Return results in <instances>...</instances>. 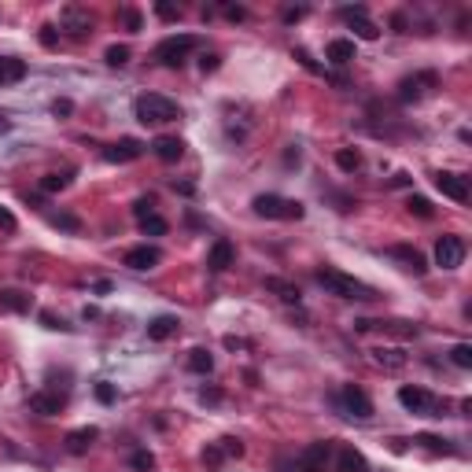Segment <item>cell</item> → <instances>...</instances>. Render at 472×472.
<instances>
[{
  "label": "cell",
  "instance_id": "6da1fadb",
  "mask_svg": "<svg viewBox=\"0 0 472 472\" xmlns=\"http://www.w3.org/2000/svg\"><path fill=\"white\" fill-rule=\"evenodd\" d=\"M317 284L325 288V292H332V295H339V299H358V303H369V299H376V292L369 284L354 281V277H347V273L336 270V266H321L317 270Z\"/></svg>",
  "mask_w": 472,
  "mask_h": 472
},
{
  "label": "cell",
  "instance_id": "7a4b0ae2",
  "mask_svg": "<svg viewBox=\"0 0 472 472\" xmlns=\"http://www.w3.org/2000/svg\"><path fill=\"white\" fill-rule=\"evenodd\" d=\"M137 118L144 125H163V122H178L181 118V107L170 100V96H159V93H144L137 96Z\"/></svg>",
  "mask_w": 472,
  "mask_h": 472
},
{
  "label": "cell",
  "instance_id": "3957f363",
  "mask_svg": "<svg viewBox=\"0 0 472 472\" xmlns=\"http://www.w3.org/2000/svg\"><path fill=\"white\" fill-rule=\"evenodd\" d=\"M251 207H255L259 218H270V222H299L307 214L299 200H284V196H273V192H266V196H255Z\"/></svg>",
  "mask_w": 472,
  "mask_h": 472
},
{
  "label": "cell",
  "instance_id": "277c9868",
  "mask_svg": "<svg viewBox=\"0 0 472 472\" xmlns=\"http://www.w3.org/2000/svg\"><path fill=\"white\" fill-rule=\"evenodd\" d=\"M200 48V37L196 34H174V37H163L155 45V59L166 63V67H181L188 59V52Z\"/></svg>",
  "mask_w": 472,
  "mask_h": 472
},
{
  "label": "cell",
  "instance_id": "5b68a950",
  "mask_svg": "<svg viewBox=\"0 0 472 472\" xmlns=\"http://www.w3.org/2000/svg\"><path fill=\"white\" fill-rule=\"evenodd\" d=\"M399 402L406 406L410 414H421V417H443V402L432 395V391H424V388H399Z\"/></svg>",
  "mask_w": 472,
  "mask_h": 472
},
{
  "label": "cell",
  "instance_id": "8992f818",
  "mask_svg": "<svg viewBox=\"0 0 472 472\" xmlns=\"http://www.w3.org/2000/svg\"><path fill=\"white\" fill-rule=\"evenodd\" d=\"M336 402L343 406V414H347V417H358V421L373 417V399L361 391L358 384H343L339 395H336Z\"/></svg>",
  "mask_w": 472,
  "mask_h": 472
},
{
  "label": "cell",
  "instance_id": "52a82bcc",
  "mask_svg": "<svg viewBox=\"0 0 472 472\" xmlns=\"http://www.w3.org/2000/svg\"><path fill=\"white\" fill-rule=\"evenodd\" d=\"M329 461H332V443H329V439H321V443H310L303 454L295 458L292 472H325Z\"/></svg>",
  "mask_w": 472,
  "mask_h": 472
},
{
  "label": "cell",
  "instance_id": "ba28073f",
  "mask_svg": "<svg viewBox=\"0 0 472 472\" xmlns=\"http://www.w3.org/2000/svg\"><path fill=\"white\" fill-rule=\"evenodd\" d=\"M465 262V240L461 236H439L436 240V266L439 270H458Z\"/></svg>",
  "mask_w": 472,
  "mask_h": 472
},
{
  "label": "cell",
  "instance_id": "9c48e42d",
  "mask_svg": "<svg viewBox=\"0 0 472 472\" xmlns=\"http://www.w3.org/2000/svg\"><path fill=\"white\" fill-rule=\"evenodd\" d=\"M436 85H439V78H436L432 71H421V74H414V78H402V81H399V100H406V103L424 100L428 89H436Z\"/></svg>",
  "mask_w": 472,
  "mask_h": 472
},
{
  "label": "cell",
  "instance_id": "30bf717a",
  "mask_svg": "<svg viewBox=\"0 0 472 472\" xmlns=\"http://www.w3.org/2000/svg\"><path fill=\"white\" fill-rule=\"evenodd\" d=\"M232 262H236V247L229 240H214L210 251H207V270L210 273H225Z\"/></svg>",
  "mask_w": 472,
  "mask_h": 472
},
{
  "label": "cell",
  "instance_id": "8fae6325",
  "mask_svg": "<svg viewBox=\"0 0 472 472\" xmlns=\"http://www.w3.org/2000/svg\"><path fill=\"white\" fill-rule=\"evenodd\" d=\"M159 262H163V251L152 247V244H140V247L125 251V266L130 270H155Z\"/></svg>",
  "mask_w": 472,
  "mask_h": 472
},
{
  "label": "cell",
  "instance_id": "7c38bea8",
  "mask_svg": "<svg viewBox=\"0 0 472 472\" xmlns=\"http://www.w3.org/2000/svg\"><path fill=\"white\" fill-rule=\"evenodd\" d=\"M436 188L443 192L446 200H454V203H468V181L458 178V174H436Z\"/></svg>",
  "mask_w": 472,
  "mask_h": 472
},
{
  "label": "cell",
  "instance_id": "4fadbf2b",
  "mask_svg": "<svg viewBox=\"0 0 472 472\" xmlns=\"http://www.w3.org/2000/svg\"><path fill=\"white\" fill-rule=\"evenodd\" d=\"M140 152H144V144L133 140V137H125V140H118V144H111V148H103V159H107V163H133Z\"/></svg>",
  "mask_w": 472,
  "mask_h": 472
},
{
  "label": "cell",
  "instance_id": "5bb4252c",
  "mask_svg": "<svg viewBox=\"0 0 472 472\" xmlns=\"http://www.w3.org/2000/svg\"><path fill=\"white\" fill-rule=\"evenodd\" d=\"M391 259H399L410 273H417V277H424L428 273V262H424V255L417 251V247H410V244H395L391 247Z\"/></svg>",
  "mask_w": 472,
  "mask_h": 472
},
{
  "label": "cell",
  "instance_id": "9a60e30c",
  "mask_svg": "<svg viewBox=\"0 0 472 472\" xmlns=\"http://www.w3.org/2000/svg\"><path fill=\"white\" fill-rule=\"evenodd\" d=\"M178 329H181V321H178L174 314H159V317L148 321V339L163 343V339H170V336H178Z\"/></svg>",
  "mask_w": 472,
  "mask_h": 472
},
{
  "label": "cell",
  "instance_id": "2e32d148",
  "mask_svg": "<svg viewBox=\"0 0 472 472\" xmlns=\"http://www.w3.org/2000/svg\"><path fill=\"white\" fill-rule=\"evenodd\" d=\"M336 472H369V461L361 450L354 446H339V454H336Z\"/></svg>",
  "mask_w": 472,
  "mask_h": 472
},
{
  "label": "cell",
  "instance_id": "e0dca14e",
  "mask_svg": "<svg viewBox=\"0 0 472 472\" xmlns=\"http://www.w3.org/2000/svg\"><path fill=\"white\" fill-rule=\"evenodd\" d=\"M325 59H332L336 67H343V63L358 59V48H354V41H351V37H336V41H329V48H325Z\"/></svg>",
  "mask_w": 472,
  "mask_h": 472
},
{
  "label": "cell",
  "instance_id": "ac0fdd59",
  "mask_svg": "<svg viewBox=\"0 0 472 472\" xmlns=\"http://www.w3.org/2000/svg\"><path fill=\"white\" fill-rule=\"evenodd\" d=\"M152 152H155V159H163V163H178V159L185 155V140H181V137H155Z\"/></svg>",
  "mask_w": 472,
  "mask_h": 472
},
{
  "label": "cell",
  "instance_id": "d6986e66",
  "mask_svg": "<svg viewBox=\"0 0 472 472\" xmlns=\"http://www.w3.org/2000/svg\"><path fill=\"white\" fill-rule=\"evenodd\" d=\"M34 299L26 292H15V288H0V310H11V314H30Z\"/></svg>",
  "mask_w": 472,
  "mask_h": 472
},
{
  "label": "cell",
  "instance_id": "ffe728a7",
  "mask_svg": "<svg viewBox=\"0 0 472 472\" xmlns=\"http://www.w3.org/2000/svg\"><path fill=\"white\" fill-rule=\"evenodd\" d=\"M30 410L41 414V417H56L63 410V399L59 395H48V391H34L30 395Z\"/></svg>",
  "mask_w": 472,
  "mask_h": 472
},
{
  "label": "cell",
  "instance_id": "44dd1931",
  "mask_svg": "<svg viewBox=\"0 0 472 472\" xmlns=\"http://www.w3.org/2000/svg\"><path fill=\"white\" fill-rule=\"evenodd\" d=\"M96 436H100L96 428H74V432L63 439V443H67V454H85V450L96 443Z\"/></svg>",
  "mask_w": 472,
  "mask_h": 472
},
{
  "label": "cell",
  "instance_id": "7402d4cb",
  "mask_svg": "<svg viewBox=\"0 0 472 472\" xmlns=\"http://www.w3.org/2000/svg\"><path fill=\"white\" fill-rule=\"evenodd\" d=\"M23 78H26V59H15V56L0 59V89H4V85L23 81Z\"/></svg>",
  "mask_w": 472,
  "mask_h": 472
},
{
  "label": "cell",
  "instance_id": "603a6c76",
  "mask_svg": "<svg viewBox=\"0 0 472 472\" xmlns=\"http://www.w3.org/2000/svg\"><path fill=\"white\" fill-rule=\"evenodd\" d=\"M266 292H277L284 303H299V299H303V292H299L292 281H284V277H266Z\"/></svg>",
  "mask_w": 472,
  "mask_h": 472
},
{
  "label": "cell",
  "instance_id": "cb8c5ba5",
  "mask_svg": "<svg viewBox=\"0 0 472 472\" xmlns=\"http://www.w3.org/2000/svg\"><path fill=\"white\" fill-rule=\"evenodd\" d=\"M373 358L380 361L384 369H402V366H406V354H402L399 347H376Z\"/></svg>",
  "mask_w": 472,
  "mask_h": 472
},
{
  "label": "cell",
  "instance_id": "d4e9b609",
  "mask_svg": "<svg viewBox=\"0 0 472 472\" xmlns=\"http://www.w3.org/2000/svg\"><path fill=\"white\" fill-rule=\"evenodd\" d=\"M336 166L343 170V174H354V170L361 166V155H358V148H339V152H336Z\"/></svg>",
  "mask_w": 472,
  "mask_h": 472
},
{
  "label": "cell",
  "instance_id": "484cf974",
  "mask_svg": "<svg viewBox=\"0 0 472 472\" xmlns=\"http://www.w3.org/2000/svg\"><path fill=\"white\" fill-rule=\"evenodd\" d=\"M188 369H192V373H210V369H214V354L203 351V347H196V351L188 354Z\"/></svg>",
  "mask_w": 472,
  "mask_h": 472
},
{
  "label": "cell",
  "instance_id": "4316f807",
  "mask_svg": "<svg viewBox=\"0 0 472 472\" xmlns=\"http://www.w3.org/2000/svg\"><path fill=\"white\" fill-rule=\"evenodd\" d=\"M347 19L354 23V34H358L361 41H376V37H380V26H376V23H369L366 15H347Z\"/></svg>",
  "mask_w": 472,
  "mask_h": 472
},
{
  "label": "cell",
  "instance_id": "83f0119b",
  "mask_svg": "<svg viewBox=\"0 0 472 472\" xmlns=\"http://www.w3.org/2000/svg\"><path fill=\"white\" fill-rule=\"evenodd\" d=\"M63 23L71 26V34H74V37H85V30L93 26V23H89V15H78L74 8H67V11H63Z\"/></svg>",
  "mask_w": 472,
  "mask_h": 472
},
{
  "label": "cell",
  "instance_id": "f1b7e54d",
  "mask_svg": "<svg viewBox=\"0 0 472 472\" xmlns=\"http://www.w3.org/2000/svg\"><path fill=\"white\" fill-rule=\"evenodd\" d=\"M450 361H454L458 369H472V343H454V351H450Z\"/></svg>",
  "mask_w": 472,
  "mask_h": 472
},
{
  "label": "cell",
  "instance_id": "f546056e",
  "mask_svg": "<svg viewBox=\"0 0 472 472\" xmlns=\"http://www.w3.org/2000/svg\"><path fill=\"white\" fill-rule=\"evenodd\" d=\"M71 185V174H45L41 178V192H63Z\"/></svg>",
  "mask_w": 472,
  "mask_h": 472
},
{
  "label": "cell",
  "instance_id": "4dcf8cb0",
  "mask_svg": "<svg viewBox=\"0 0 472 472\" xmlns=\"http://www.w3.org/2000/svg\"><path fill=\"white\" fill-rule=\"evenodd\" d=\"M417 443L428 446L432 454H454V446H450L446 439H439V436H417Z\"/></svg>",
  "mask_w": 472,
  "mask_h": 472
},
{
  "label": "cell",
  "instance_id": "1f68e13d",
  "mask_svg": "<svg viewBox=\"0 0 472 472\" xmlns=\"http://www.w3.org/2000/svg\"><path fill=\"white\" fill-rule=\"evenodd\" d=\"M103 59H107V67H125V63H130V48H125V45H111Z\"/></svg>",
  "mask_w": 472,
  "mask_h": 472
},
{
  "label": "cell",
  "instance_id": "d6a6232c",
  "mask_svg": "<svg viewBox=\"0 0 472 472\" xmlns=\"http://www.w3.org/2000/svg\"><path fill=\"white\" fill-rule=\"evenodd\" d=\"M140 229H144V236H166V229H170V225L159 218V214H148V218L140 222Z\"/></svg>",
  "mask_w": 472,
  "mask_h": 472
},
{
  "label": "cell",
  "instance_id": "836d02e7",
  "mask_svg": "<svg viewBox=\"0 0 472 472\" xmlns=\"http://www.w3.org/2000/svg\"><path fill=\"white\" fill-rule=\"evenodd\" d=\"M406 207H410V214H417V218H432V203H428L424 196H410V200H406Z\"/></svg>",
  "mask_w": 472,
  "mask_h": 472
},
{
  "label": "cell",
  "instance_id": "e575fe53",
  "mask_svg": "<svg viewBox=\"0 0 472 472\" xmlns=\"http://www.w3.org/2000/svg\"><path fill=\"white\" fill-rule=\"evenodd\" d=\"M130 465H133L137 472H152V468H155V454H148V450H137V454L130 458Z\"/></svg>",
  "mask_w": 472,
  "mask_h": 472
},
{
  "label": "cell",
  "instance_id": "d590c367",
  "mask_svg": "<svg viewBox=\"0 0 472 472\" xmlns=\"http://www.w3.org/2000/svg\"><path fill=\"white\" fill-rule=\"evenodd\" d=\"M52 225H56V229H67V232H78V229H81L78 214H56V218H52Z\"/></svg>",
  "mask_w": 472,
  "mask_h": 472
},
{
  "label": "cell",
  "instance_id": "8d00e7d4",
  "mask_svg": "<svg viewBox=\"0 0 472 472\" xmlns=\"http://www.w3.org/2000/svg\"><path fill=\"white\" fill-rule=\"evenodd\" d=\"M222 461H225V450H222V446H207V450H203V465L218 468Z\"/></svg>",
  "mask_w": 472,
  "mask_h": 472
},
{
  "label": "cell",
  "instance_id": "74e56055",
  "mask_svg": "<svg viewBox=\"0 0 472 472\" xmlns=\"http://www.w3.org/2000/svg\"><path fill=\"white\" fill-rule=\"evenodd\" d=\"M118 15H122V23H125V30H133V34H137V30L144 26V23H140V11H133V8H122Z\"/></svg>",
  "mask_w": 472,
  "mask_h": 472
},
{
  "label": "cell",
  "instance_id": "f35d334b",
  "mask_svg": "<svg viewBox=\"0 0 472 472\" xmlns=\"http://www.w3.org/2000/svg\"><path fill=\"white\" fill-rule=\"evenodd\" d=\"M41 325H45V329H67V321L56 317L52 310H41Z\"/></svg>",
  "mask_w": 472,
  "mask_h": 472
},
{
  "label": "cell",
  "instance_id": "ab89813d",
  "mask_svg": "<svg viewBox=\"0 0 472 472\" xmlns=\"http://www.w3.org/2000/svg\"><path fill=\"white\" fill-rule=\"evenodd\" d=\"M222 450H225V458H240L244 454V443L240 439H222Z\"/></svg>",
  "mask_w": 472,
  "mask_h": 472
},
{
  "label": "cell",
  "instance_id": "60d3db41",
  "mask_svg": "<svg viewBox=\"0 0 472 472\" xmlns=\"http://www.w3.org/2000/svg\"><path fill=\"white\" fill-rule=\"evenodd\" d=\"M148 214H152V200H137V203H133V218H137V222H144Z\"/></svg>",
  "mask_w": 472,
  "mask_h": 472
},
{
  "label": "cell",
  "instance_id": "b9f144b4",
  "mask_svg": "<svg viewBox=\"0 0 472 472\" xmlns=\"http://www.w3.org/2000/svg\"><path fill=\"white\" fill-rule=\"evenodd\" d=\"M96 399L107 406V402H115V388H111V384H96Z\"/></svg>",
  "mask_w": 472,
  "mask_h": 472
},
{
  "label": "cell",
  "instance_id": "7bdbcfd3",
  "mask_svg": "<svg viewBox=\"0 0 472 472\" xmlns=\"http://www.w3.org/2000/svg\"><path fill=\"white\" fill-rule=\"evenodd\" d=\"M155 15H159V19H178L181 8H174V4H155Z\"/></svg>",
  "mask_w": 472,
  "mask_h": 472
},
{
  "label": "cell",
  "instance_id": "ee69618b",
  "mask_svg": "<svg viewBox=\"0 0 472 472\" xmlns=\"http://www.w3.org/2000/svg\"><path fill=\"white\" fill-rule=\"evenodd\" d=\"M200 67H203V74L218 71V56H203V59H200Z\"/></svg>",
  "mask_w": 472,
  "mask_h": 472
},
{
  "label": "cell",
  "instance_id": "f6af8a7d",
  "mask_svg": "<svg viewBox=\"0 0 472 472\" xmlns=\"http://www.w3.org/2000/svg\"><path fill=\"white\" fill-rule=\"evenodd\" d=\"M200 399H203V402H222V391H218V388H203Z\"/></svg>",
  "mask_w": 472,
  "mask_h": 472
},
{
  "label": "cell",
  "instance_id": "bcb514c9",
  "mask_svg": "<svg viewBox=\"0 0 472 472\" xmlns=\"http://www.w3.org/2000/svg\"><path fill=\"white\" fill-rule=\"evenodd\" d=\"M41 45H45V48H52V45H56V30H52V26L41 30Z\"/></svg>",
  "mask_w": 472,
  "mask_h": 472
},
{
  "label": "cell",
  "instance_id": "7dc6e473",
  "mask_svg": "<svg viewBox=\"0 0 472 472\" xmlns=\"http://www.w3.org/2000/svg\"><path fill=\"white\" fill-rule=\"evenodd\" d=\"M303 15H307L303 8H284V23H299Z\"/></svg>",
  "mask_w": 472,
  "mask_h": 472
},
{
  "label": "cell",
  "instance_id": "c3c4849f",
  "mask_svg": "<svg viewBox=\"0 0 472 472\" xmlns=\"http://www.w3.org/2000/svg\"><path fill=\"white\" fill-rule=\"evenodd\" d=\"M71 111H74L71 100H56V115H71Z\"/></svg>",
  "mask_w": 472,
  "mask_h": 472
},
{
  "label": "cell",
  "instance_id": "681fc988",
  "mask_svg": "<svg viewBox=\"0 0 472 472\" xmlns=\"http://www.w3.org/2000/svg\"><path fill=\"white\" fill-rule=\"evenodd\" d=\"M0 225H4V229H15V218H11L4 207H0Z\"/></svg>",
  "mask_w": 472,
  "mask_h": 472
},
{
  "label": "cell",
  "instance_id": "f907efd6",
  "mask_svg": "<svg viewBox=\"0 0 472 472\" xmlns=\"http://www.w3.org/2000/svg\"><path fill=\"white\" fill-rule=\"evenodd\" d=\"M225 15H229V19H232V23H240V19H244V15H247V11H244V8H225Z\"/></svg>",
  "mask_w": 472,
  "mask_h": 472
},
{
  "label": "cell",
  "instance_id": "816d5d0a",
  "mask_svg": "<svg viewBox=\"0 0 472 472\" xmlns=\"http://www.w3.org/2000/svg\"><path fill=\"white\" fill-rule=\"evenodd\" d=\"M225 347L236 351V347H244V339H236V336H225Z\"/></svg>",
  "mask_w": 472,
  "mask_h": 472
},
{
  "label": "cell",
  "instance_id": "f5cc1de1",
  "mask_svg": "<svg viewBox=\"0 0 472 472\" xmlns=\"http://www.w3.org/2000/svg\"><path fill=\"white\" fill-rule=\"evenodd\" d=\"M174 188L181 192V196H192V192H196V185H188V181H185V185H174Z\"/></svg>",
  "mask_w": 472,
  "mask_h": 472
},
{
  "label": "cell",
  "instance_id": "db71d44e",
  "mask_svg": "<svg viewBox=\"0 0 472 472\" xmlns=\"http://www.w3.org/2000/svg\"><path fill=\"white\" fill-rule=\"evenodd\" d=\"M391 26H395L399 34H406V19H402V15H395V19H391Z\"/></svg>",
  "mask_w": 472,
  "mask_h": 472
}]
</instances>
